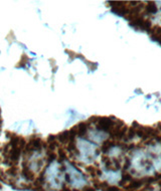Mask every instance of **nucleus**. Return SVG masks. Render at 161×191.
Returning a JSON list of instances; mask_svg holds the SVG:
<instances>
[{
    "mask_svg": "<svg viewBox=\"0 0 161 191\" xmlns=\"http://www.w3.org/2000/svg\"><path fill=\"white\" fill-rule=\"evenodd\" d=\"M113 118H108V117H101L97 122V129L103 132H110L112 128L114 127V122Z\"/></svg>",
    "mask_w": 161,
    "mask_h": 191,
    "instance_id": "obj_1",
    "label": "nucleus"
},
{
    "mask_svg": "<svg viewBox=\"0 0 161 191\" xmlns=\"http://www.w3.org/2000/svg\"><path fill=\"white\" fill-rule=\"evenodd\" d=\"M42 146H44V142L39 139V138H32V139L29 141V142L26 144V146L24 147V152L25 153H30L32 151L35 150H40Z\"/></svg>",
    "mask_w": 161,
    "mask_h": 191,
    "instance_id": "obj_2",
    "label": "nucleus"
},
{
    "mask_svg": "<svg viewBox=\"0 0 161 191\" xmlns=\"http://www.w3.org/2000/svg\"><path fill=\"white\" fill-rule=\"evenodd\" d=\"M21 155V149L19 148H10V151L8 153V159H10V163H16L19 160V157Z\"/></svg>",
    "mask_w": 161,
    "mask_h": 191,
    "instance_id": "obj_3",
    "label": "nucleus"
},
{
    "mask_svg": "<svg viewBox=\"0 0 161 191\" xmlns=\"http://www.w3.org/2000/svg\"><path fill=\"white\" fill-rule=\"evenodd\" d=\"M144 21H145V19L143 18V16H139V17H137L136 19H134V20L130 21L129 22V25L132 26V27H135L136 29L137 28H140L141 30H143V25H144Z\"/></svg>",
    "mask_w": 161,
    "mask_h": 191,
    "instance_id": "obj_4",
    "label": "nucleus"
},
{
    "mask_svg": "<svg viewBox=\"0 0 161 191\" xmlns=\"http://www.w3.org/2000/svg\"><path fill=\"white\" fill-rule=\"evenodd\" d=\"M75 127H77V135H79L80 137H83L86 135L89 126H88V123H86V122H81V123H79Z\"/></svg>",
    "mask_w": 161,
    "mask_h": 191,
    "instance_id": "obj_5",
    "label": "nucleus"
},
{
    "mask_svg": "<svg viewBox=\"0 0 161 191\" xmlns=\"http://www.w3.org/2000/svg\"><path fill=\"white\" fill-rule=\"evenodd\" d=\"M143 183L144 182L142 179H135V180L132 179L127 186H125V188L126 189H137V188H139Z\"/></svg>",
    "mask_w": 161,
    "mask_h": 191,
    "instance_id": "obj_6",
    "label": "nucleus"
},
{
    "mask_svg": "<svg viewBox=\"0 0 161 191\" xmlns=\"http://www.w3.org/2000/svg\"><path fill=\"white\" fill-rule=\"evenodd\" d=\"M22 174H23L24 178L26 180H33L34 179V173L31 169H29L28 166L24 165L23 170H22Z\"/></svg>",
    "mask_w": 161,
    "mask_h": 191,
    "instance_id": "obj_7",
    "label": "nucleus"
},
{
    "mask_svg": "<svg viewBox=\"0 0 161 191\" xmlns=\"http://www.w3.org/2000/svg\"><path fill=\"white\" fill-rule=\"evenodd\" d=\"M145 10L148 14H155V13L157 12V10H158V8H157L155 2L149 1L148 3H147V5L145 6Z\"/></svg>",
    "mask_w": 161,
    "mask_h": 191,
    "instance_id": "obj_8",
    "label": "nucleus"
},
{
    "mask_svg": "<svg viewBox=\"0 0 161 191\" xmlns=\"http://www.w3.org/2000/svg\"><path fill=\"white\" fill-rule=\"evenodd\" d=\"M57 138L61 144L68 142V141H70V131H65L62 132V133H60L57 136Z\"/></svg>",
    "mask_w": 161,
    "mask_h": 191,
    "instance_id": "obj_9",
    "label": "nucleus"
},
{
    "mask_svg": "<svg viewBox=\"0 0 161 191\" xmlns=\"http://www.w3.org/2000/svg\"><path fill=\"white\" fill-rule=\"evenodd\" d=\"M115 145H116V143L113 142V141H110V140L105 141V142L103 143V145H102V152H103V153H107L108 151H109L110 148L111 147H114Z\"/></svg>",
    "mask_w": 161,
    "mask_h": 191,
    "instance_id": "obj_10",
    "label": "nucleus"
},
{
    "mask_svg": "<svg viewBox=\"0 0 161 191\" xmlns=\"http://www.w3.org/2000/svg\"><path fill=\"white\" fill-rule=\"evenodd\" d=\"M128 130V128L126 125H123V127L121 128L120 131L118 132V135H117V137H116V139L118 140H121V139H123L124 136H125V134H126V132Z\"/></svg>",
    "mask_w": 161,
    "mask_h": 191,
    "instance_id": "obj_11",
    "label": "nucleus"
},
{
    "mask_svg": "<svg viewBox=\"0 0 161 191\" xmlns=\"http://www.w3.org/2000/svg\"><path fill=\"white\" fill-rule=\"evenodd\" d=\"M132 180V176L130 175V173H124L122 174V179L120 181V185H124L125 182H129Z\"/></svg>",
    "mask_w": 161,
    "mask_h": 191,
    "instance_id": "obj_12",
    "label": "nucleus"
},
{
    "mask_svg": "<svg viewBox=\"0 0 161 191\" xmlns=\"http://www.w3.org/2000/svg\"><path fill=\"white\" fill-rule=\"evenodd\" d=\"M136 135V129H134L133 127H130L129 130L127 132V138L126 140H132Z\"/></svg>",
    "mask_w": 161,
    "mask_h": 191,
    "instance_id": "obj_13",
    "label": "nucleus"
},
{
    "mask_svg": "<svg viewBox=\"0 0 161 191\" xmlns=\"http://www.w3.org/2000/svg\"><path fill=\"white\" fill-rule=\"evenodd\" d=\"M27 61H28V57L26 54H22L21 60L19 61V64L16 65V68H24V65L26 64Z\"/></svg>",
    "mask_w": 161,
    "mask_h": 191,
    "instance_id": "obj_14",
    "label": "nucleus"
},
{
    "mask_svg": "<svg viewBox=\"0 0 161 191\" xmlns=\"http://www.w3.org/2000/svg\"><path fill=\"white\" fill-rule=\"evenodd\" d=\"M47 155L48 162H52V161H54L55 158H57V154H55L54 151H50V150H48L47 153Z\"/></svg>",
    "mask_w": 161,
    "mask_h": 191,
    "instance_id": "obj_15",
    "label": "nucleus"
},
{
    "mask_svg": "<svg viewBox=\"0 0 161 191\" xmlns=\"http://www.w3.org/2000/svg\"><path fill=\"white\" fill-rule=\"evenodd\" d=\"M6 173L9 174V175L16 176V175H17V167H16V166H11L7 171H6Z\"/></svg>",
    "mask_w": 161,
    "mask_h": 191,
    "instance_id": "obj_16",
    "label": "nucleus"
},
{
    "mask_svg": "<svg viewBox=\"0 0 161 191\" xmlns=\"http://www.w3.org/2000/svg\"><path fill=\"white\" fill-rule=\"evenodd\" d=\"M65 158H67V155H65V152L64 149H60L58 150V161L60 162H62Z\"/></svg>",
    "mask_w": 161,
    "mask_h": 191,
    "instance_id": "obj_17",
    "label": "nucleus"
},
{
    "mask_svg": "<svg viewBox=\"0 0 161 191\" xmlns=\"http://www.w3.org/2000/svg\"><path fill=\"white\" fill-rule=\"evenodd\" d=\"M106 191H119V188L117 186H108Z\"/></svg>",
    "mask_w": 161,
    "mask_h": 191,
    "instance_id": "obj_18",
    "label": "nucleus"
},
{
    "mask_svg": "<svg viewBox=\"0 0 161 191\" xmlns=\"http://www.w3.org/2000/svg\"><path fill=\"white\" fill-rule=\"evenodd\" d=\"M130 160L129 159H126V163H125V165H124V169H128V168L130 167Z\"/></svg>",
    "mask_w": 161,
    "mask_h": 191,
    "instance_id": "obj_19",
    "label": "nucleus"
},
{
    "mask_svg": "<svg viewBox=\"0 0 161 191\" xmlns=\"http://www.w3.org/2000/svg\"><path fill=\"white\" fill-rule=\"evenodd\" d=\"M155 140H156L158 143L161 144V134H158V135H157V136L155 137Z\"/></svg>",
    "mask_w": 161,
    "mask_h": 191,
    "instance_id": "obj_20",
    "label": "nucleus"
},
{
    "mask_svg": "<svg viewBox=\"0 0 161 191\" xmlns=\"http://www.w3.org/2000/svg\"><path fill=\"white\" fill-rule=\"evenodd\" d=\"M84 191H95V189L92 187H84Z\"/></svg>",
    "mask_w": 161,
    "mask_h": 191,
    "instance_id": "obj_21",
    "label": "nucleus"
},
{
    "mask_svg": "<svg viewBox=\"0 0 161 191\" xmlns=\"http://www.w3.org/2000/svg\"><path fill=\"white\" fill-rule=\"evenodd\" d=\"M61 191H71L68 188H62V190Z\"/></svg>",
    "mask_w": 161,
    "mask_h": 191,
    "instance_id": "obj_22",
    "label": "nucleus"
},
{
    "mask_svg": "<svg viewBox=\"0 0 161 191\" xmlns=\"http://www.w3.org/2000/svg\"><path fill=\"white\" fill-rule=\"evenodd\" d=\"M158 129L161 130V123H158Z\"/></svg>",
    "mask_w": 161,
    "mask_h": 191,
    "instance_id": "obj_23",
    "label": "nucleus"
},
{
    "mask_svg": "<svg viewBox=\"0 0 161 191\" xmlns=\"http://www.w3.org/2000/svg\"><path fill=\"white\" fill-rule=\"evenodd\" d=\"M138 191H149V190H146V188H144L143 190H138Z\"/></svg>",
    "mask_w": 161,
    "mask_h": 191,
    "instance_id": "obj_24",
    "label": "nucleus"
},
{
    "mask_svg": "<svg viewBox=\"0 0 161 191\" xmlns=\"http://www.w3.org/2000/svg\"><path fill=\"white\" fill-rule=\"evenodd\" d=\"M2 188V185H1V184H0V189H1Z\"/></svg>",
    "mask_w": 161,
    "mask_h": 191,
    "instance_id": "obj_25",
    "label": "nucleus"
},
{
    "mask_svg": "<svg viewBox=\"0 0 161 191\" xmlns=\"http://www.w3.org/2000/svg\"><path fill=\"white\" fill-rule=\"evenodd\" d=\"M159 185L161 186V181H160V182H159Z\"/></svg>",
    "mask_w": 161,
    "mask_h": 191,
    "instance_id": "obj_26",
    "label": "nucleus"
},
{
    "mask_svg": "<svg viewBox=\"0 0 161 191\" xmlns=\"http://www.w3.org/2000/svg\"><path fill=\"white\" fill-rule=\"evenodd\" d=\"M160 191H161V189H160Z\"/></svg>",
    "mask_w": 161,
    "mask_h": 191,
    "instance_id": "obj_27",
    "label": "nucleus"
}]
</instances>
